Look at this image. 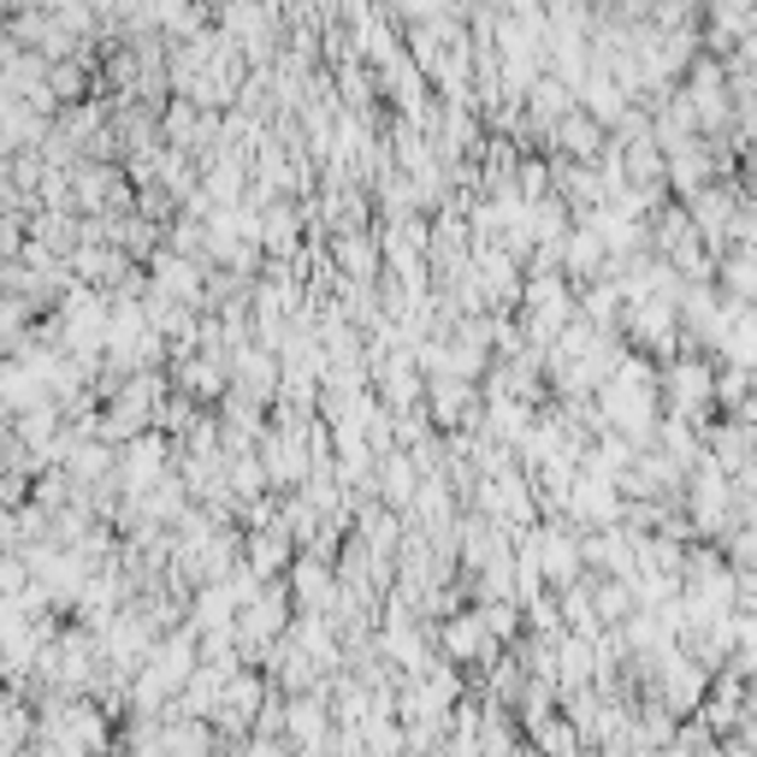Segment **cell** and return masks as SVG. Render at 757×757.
Segmentation results:
<instances>
[{"label":"cell","instance_id":"obj_1","mask_svg":"<svg viewBox=\"0 0 757 757\" xmlns=\"http://www.w3.org/2000/svg\"><path fill=\"white\" fill-rule=\"evenodd\" d=\"M450 645H456V651H485V622H480V615H473V622H456L450 627Z\"/></svg>","mask_w":757,"mask_h":757}]
</instances>
